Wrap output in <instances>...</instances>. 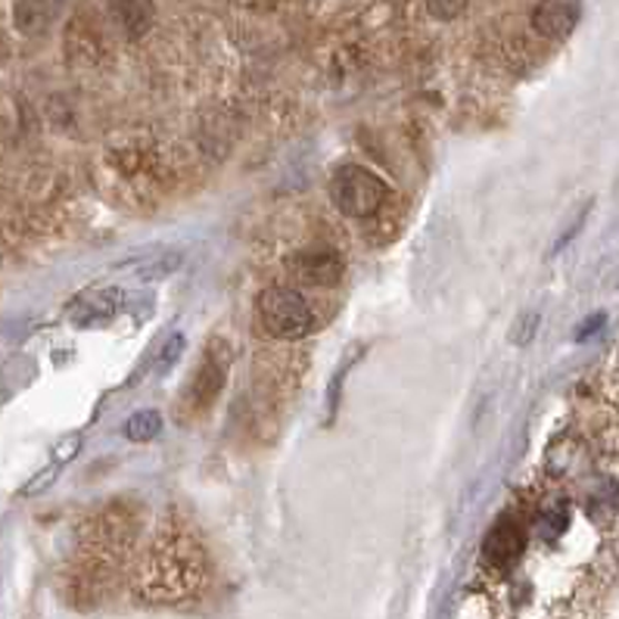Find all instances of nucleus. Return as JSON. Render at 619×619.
<instances>
[{
    "instance_id": "39448f33",
    "label": "nucleus",
    "mask_w": 619,
    "mask_h": 619,
    "mask_svg": "<svg viewBox=\"0 0 619 619\" xmlns=\"http://www.w3.org/2000/svg\"><path fill=\"white\" fill-rule=\"evenodd\" d=\"M287 268L296 274L299 281H305V284H315V287H333V284H340V281H343V272H346L343 258L333 256V253H324V249L293 256L287 262Z\"/></svg>"
},
{
    "instance_id": "9b49d317",
    "label": "nucleus",
    "mask_w": 619,
    "mask_h": 619,
    "mask_svg": "<svg viewBox=\"0 0 619 619\" xmlns=\"http://www.w3.org/2000/svg\"><path fill=\"white\" fill-rule=\"evenodd\" d=\"M184 346H187V340H184L181 333H171L166 343H163V348L153 355V377H163V374H168V371L178 364V358H181Z\"/></svg>"
},
{
    "instance_id": "1a4fd4ad",
    "label": "nucleus",
    "mask_w": 619,
    "mask_h": 619,
    "mask_svg": "<svg viewBox=\"0 0 619 619\" xmlns=\"http://www.w3.org/2000/svg\"><path fill=\"white\" fill-rule=\"evenodd\" d=\"M109 16L128 38H140L153 26V0H109Z\"/></svg>"
},
{
    "instance_id": "20e7f679",
    "label": "nucleus",
    "mask_w": 619,
    "mask_h": 619,
    "mask_svg": "<svg viewBox=\"0 0 619 619\" xmlns=\"http://www.w3.org/2000/svg\"><path fill=\"white\" fill-rule=\"evenodd\" d=\"M527 548V536L523 529L517 527L514 520H499L492 532L485 536L483 542V558L495 567V570H511L517 560L523 558Z\"/></svg>"
},
{
    "instance_id": "423d86ee",
    "label": "nucleus",
    "mask_w": 619,
    "mask_h": 619,
    "mask_svg": "<svg viewBox=\"0 0 619 619\" xmlns=\"http://www.w3.org/2000/svg\"><path fill=\"white\" fill-rule=\"evenodd\" d=\"M66 10V0H16L13 3V22L16 29L29 38L47 35L53 29V22Z\"/></svg>"
},
{
    "instance_id": "ddd939ff",
    "label": "nucleus",
    "mask_w": 619,
    "mask_h": 619,
    "mask_svg": "<svg viewBox=\"0 0 619 619\" xmlns=\"http://www.w3.org/2000/svg\"><path fill=\"white\" fill-rule=\"evenodd\" d=\"M563 527H567V508H558V511H551V514L542 517L544 539H551V536L563 532Z\"/></svg>"
},
{
    "instance_id": "6e6552de",
    "label": "nucleus",
    "mask_w": 619,
    "mask_h": 619,
    "mask_svg": "<svg viewBox=\"0 0 619 619\" xmlns=\"http://www.w3.org/2000/svg\"><path fill=\"white\" fill-rule=\"evenodd\" d=\"M184 265V253L178 249H159V253H147V256L131 258L121 268L135 274L137 281H166Z\"/></svg>"
},
{
    "instance_id": "9d476101",
    "label": "nucleus",
    "mask_w": 619,
    "mask_h": 619,
    "mask_svg": "<svg viewBox=\"0 0 619 619\" xmlns=\"http://www.w3.org/2000/svg\"><path fill=\"white\" fill-rule=\"evenodd\" d=\"M125 439L131 442H150L163 433V414L159 411H137L135 417L125 421Z\"/></svg>"
},
{
    "instance_id": "0eeeda50",
    "label": "nucleus",
    "mask_w": 619,
    "mask_h": 619,
    "mask_svg": "<svg viewBox=\"0 0 619 619\" xmlns=\"http://www.w3.org/2000/svg\"><path fill=\"white\" fill-rule=\"evenodd\" d=\"M121 312V293L119 289H100V293H91L85 299H78L69 312V321L76 327H104L112 317Z\"/></svg>"
},
{
    "instance_id": "4468645a",
    "label": "nucleus",
    "mask_w": 619,
    "mask_h": 619,
    "mask_svg": "<svg viewBox=\"0 0 619 619\" xmlns=\"http://www.w3.org/2000/svg\"><path fill=\"white\" fill-rule=\"evenodd\" d=\"M57 470H60V464H50L47 470H41V473H38V480L22 489V495H38V492H41L45 485H50L53 480H57Z\"/></svg>"
},
{
    "instance_id": "7ed1b4c3",
    "label": "nucleus",
    "mask_w": 619,
    "mask_h": 619,
    "mask_svg": "<svg viewBox=\"0 0 619 619\" xmlns=\"http://www.w3.org/2000/svg\"><path fill=\"white\" fill-rule=\"evenodd\" d=\"M582 16V3L579 0H539L532 7V29L539 31L548 41H563L567 35H573Z\"/></svg>"
},
{
    "instance_id": "2eb2a0df",
    "label": "nucleus",
    "mask_w": 619,
    "mask_h": 619,
    "mask_svg": "<svg viewBox=\"0 0 619 619\" xmlns=\"http://www.w3.org/2000/svg\"><path fill=\"white\" fill-rule=\"evenodd\" d=\"M78 449H81V436H69L66 442H60V445H57V454H53V464H60L62 468L69 458H76Z\"/></svg>"
},
{
    "instance_id": "f257e3e1",
    "label": "nucleus",
    "mask_w": 619,
    "mask_h": 619,
    "mask_svg": "<svg viewBox=\"0 0 619 619\" xmlns=\"http://www.w3.org/2000/svg\"><path fill=\"white\" fill-rule=\"evenodd\" d=\"M331 199L346 218H371L390 199V184L364 166H343L331 181Z\"/></svg>"
},
{
    "instance_id": "f03ea898",
    "label": "nucleus",
    "mask_w": 619,
    "mask_h": 619,
    "mask_svg": "<svg viewBox=\"0 0 619 619\" xmlns=\"http://www.w3.org/2000/svg\"><path fill=\"white\" fill-rule=\"evenodd\" d=\"M258 317L277 340H303L317 327L315 308L305 303L303 293L289 287L265 289L258 296Z\"/></svg>"
},
{
    "instance_id": "f8f14e48",
    "label": "nucleus",
    "mask_w": 619,
    "mask_h": 619,
    "mask_svg": "<svg viewBox=\"0 0 619 619\" xmlns=\"http://www.w3.org/2000/svg\"><path fill=\"white\" fill-rule=\"evenodd\" d=\"M470 0H426V10L436 16V19H454V16H461L468 10Z\"/></svg>"
}]
</instances>
